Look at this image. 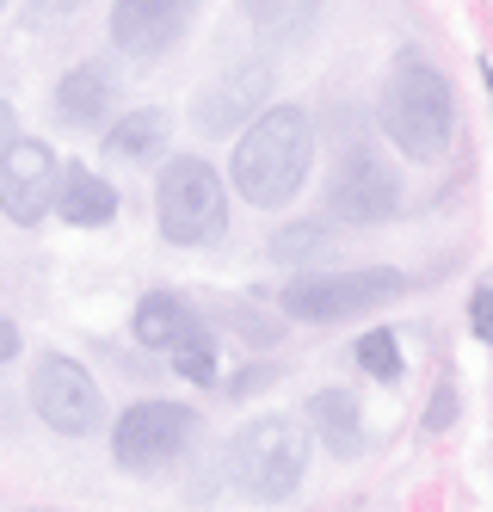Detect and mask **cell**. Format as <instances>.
Instances as JSON below:
<instances>
[{
  "label": "cell",
  "mask_w": 493,
  "mask_h": 512,
  "mask_svg": "<svg viewBox=\"0 0 493 512\" xmlns=\"http://www.w3.org/2000/svg\"><path fill=\"white\" fill-rule=\"evenodd\" d=\"M315 167V124L296 105H265V112L241 130L235 161H229V186L253 210H284L302 179Z\"/></svg>",
  "instance_id": "6da1fadb"
},
{
  "label": "cell",
  "mask_w": 493,
  "mask_h": 512,
  "mask_svg": "<svg viewBox=\"0 0 493 512\" xmlns=\"http://www.w3.org/2000/svg\"><path fill=\"white\" fill-rule=\"evenodd\" d=\"M376 118H383V136L407 161H438L450 149V130H457V105H450V87L432 62L420 56H395V68L383 75V93H376Z\"/></svg>",
  "instance_id": "7a4b0ae2"
},
{
  "label": "cell",
  "mask_w": 493,
  "mask_h": 512,
  "mask_svg": "<svg viewBox=\"0 0 493 512\" xmlns=\"http://www.w3.org/2000/svg\"><path fill=\"white\" fill-rule=\"evenodd\" d=\"M302 469H309V432L284 414H259L235 432L229 445V482L259 500V506H278L302 488Z\"/></svg>",
  "instance_id": "3957f363"
},
{
  "label": "cell",
  "mask_w": 493,
  "mask_h": 512,
  "mask_svg": "<svg viewBox=\"0 0 493 512\" xmlns=\"http://www.w3.org/2000/svg\"><path fill=\"white\" fill-rule=\"evenodd\" d=\"M155 223L173 247H210L229 229V192L222 173L198 155H173L155 179Z\"/></svg>",
  "instance_id": "277c9868"
},
{
  "label": "cell",
  "mask_w": 493,
  "mask_h": 512,
  "mask_svg": "<svg viewBox=\"0 0 493 512\" xmlns=\"http://www.w3.org/2000/svg\"><path fill=\"white\" fill-rule=\"evenodd\" d=\"M407 278L395 266H321L302 272L284 290V315L296 321H346V315H370L389 297H401Z\"/></svg>",
  "instance_id": "5b68a950"
},
{
  "label": "cell",
  "mask_w": 493,
  "mask_h": 512,
  "mask_svg": "<svg viewBox=\"0 0 493 512\" xmlns=\"http://www.w3.org/2000/svg\"><path fill=\"white\" fill-rule=\"evenodd\" d=\"M192 432H198V414L185 401H136L111 426V457L130 475H155L192 445Z\"/></svg>",
  "instance_id": "8992f818"
},
{
  "label": "cell",
  "mask_w": 493,
  "mask_h": 512,
  "mask_svg": "<svg viewBox=\"0 0 493 512\" xmlns=\"http://www.w3.org/2000/svg\"><path fill=\"white\" fill-rule=\"evenodd\" d=\"M401 210V173L370 155V149H346L339 155V167L327 173V216L333 223H389V216Z\"/></svg>",
  "instance_id": "52a82bcc"
},
{
  "label": "cell",
  "mask_w": 493,
  "mask_h": 512,
  "mask_svg": "<svg viewBox=\"0 0 493 512\" xmlns=\"http://www.w3.org/2000/svg\"><path fill=\"white\" fill-rule=\"evenodd\" d=\"M31 408L50 432L87 438L105 414V401H99V383L87 377V364H74L68 352H44L31 364Z\"/></svg>",
  "instance_id": "ba28073f"
},
{
  "label": "cell",
  "mask_w": 493,
  "mask_h": 512,
  "mask_svg": "<svg viewBox=\"0 0 493 512\" xmlns=\"http://www.w3.org/2000/svg\"><path fill=\"white\" fill-rule=\"evenodd\" d=\"M56 167L62 161L50 155V142H37V136H13V149L0 155V210H7L19 229H37L50 216Z\"/></svg>",
  "instance_id": "9c48e42d"
},
{
  "label": "cell",
  "mask_w": 493,
  "mask_h": 512,
  "mask_svg": "<svg viewBox=\"0 0 493 512\" xmlns=\"http://www.w3.org/2000/svg\"><path fill=\"white\" fill-rule=\"evenodd\" d=\"M204 0H111V44L124 56L148 62L185 38V25L198 19Z\"/></svg>",
  "instance_id": "30bf717a"
},
{
  "label": "cell",
  "mask_w": 493,
  "mask_h": 512,
  "mask_svg": "<svg viewBox=\"0 0 493 512\" xmlns=\"http://www.w3.org/2000/svg\"><path fill=\"white\" fill-rule=\"evenodd\" d=\"M265 93H272V68H265V62H235V68H222V75L198 93V124H204L210 136L235 130V124H247V118L265 112Z\"/></svg>",
  "instance_id": "8fae6325"
},
{
  "label": "cell",
  "mask_w": 493,
  "mask_h": 512,
  "mask_svg": "<svg viewBox=\"0 0 493 512\" xmlns=\"http://www.w3.org/2000/svg\"><path fill=\"white\" fill-rule=\"evenodd\" d=\"M56 216L74 229H105V223H118V192L105 186V179L81 161H62L56 167Z\"/></svg>",
  "instance_id": "7c38bea8"
},
{
  "label": "cell",
  "mask_w": 493,
  "mask_h": 512,
  "mask_svg": "<svg viewBox=\"0 0 493 512\" xmlns=\"http://www.w3.org/2000/svg\"><path fill=\"white\" fill-rule=\"evenodd\" d=\"M302 432H315L333 457H358L364 451V408L352 389H315L302 401Z\"/></svg>",
  "instance_id": "4fadbf2b"
},
{
  "label": "cell",
  "mask_w": 493,
  "mask_h": 512,
  "mask_svg": "<svg viewBox=\"0 0 493 512\" xmlns=\"http://www.w3.org/2000/svg\"><path fill=\"white\" fill-rule=\"evenodd\" d=\"M111 105H118V87H111V75L99 62H81L56 81V118L68 130H93L99 118H111Z\"/></svg>",
  "instance_id": "5bb4252c"
},
{
  "label": "cell",
  "mask_w": 493,
  "mask_h": 512,
  "mask_svg": "<svg viewBox=\"0 0 493 512\" xmlns=\"http://www.w3.org/2000/svg\"><path fill=\"white\" fill-rule=\"evenodd\" d=\"M198 327H204V315L185 297H173V290H148V297L136 303V315H130V334L148 352H173L185 334H198Z\"/></svg>",
  "instance_id": "9a60e30c"
},
{
  "label": "cell",
  "mask_w": 493,
  "mask_h": 512,
  "mask_svg": "<svg viewBox=\"0 0 493 512\" xmlns=\"http://www.w3.org/2000/svg\"><path fill=\"white\" fill-rule=\"evenodd\" d=\"M167 130L173 118L167 112H130V118H111L105 124V155H124V161H148V155H161L167 149Z\"/></svg>",
  "instance_id": "2e32d148"
},
{
  "label": "cell",
  "mask_w": 493,
  "mask_h": 512,
  "mask_svg": "<svg viewBox=\"0 0 493 512\" xmlns=\"http://www.w3.org/2000/svg\"><path fill=\"white\" fill-rule=\"evenodd\" d=\"M333 241L339 235L327 223H290L272 235V260L278 266H321V260H333Z\"/></svg>",
  "instance_id": "e0dca14e"
},
{
  "label": "cell",
  "mask_w": 493,
  "mask_h": 512,
  "mask_svg": "<svg viewBox=\"0 0 493 512\" xmlns=\"http://www.w3.org/2000/svg\"><path fill=\"white\" fill-rule=\"evenodd\" d=\"M173 371L185 377V383H198V389H210V383H222V352H216V334L210 327H198V334H185L173 352Z\"/></svg>",
  "instance_id": "ac0fdd59"
},
{
  "label": "cell",
  "mask_w": 493,
  "mask_h": 512,
  "mask_svg": "<svg viewBox=\"0 0 493 512\" xmlns=\"http://www.w3.org/2000/svg\"><path fill=\"white\" fill-rule=\"evenodd\" d=\"M222 327H229L241 346H278L284 340V315H272L265 303H229L222 309Z\"/></svg>",
  "instance_id": "d6986e66"
},
{
  "label": "cell",
  "mask_w": 493,
  "mask_h": 512,
  "mask_svg": "<svg viewBox=\"0 0 493 512\" xmlns=\"http://www.w3.org/2000/svg\"><path fill=\"white\" fill-rule=\"evenodd\" d=\"M358 364H364V377L370 383H401V340H395V327H370V334L358 340Z\"/></svg>",
  "instance_id": "ffe728a7"
},
{
  "label": "cell",
  "mask_w": 493,
  "mask_h": 512,
  "mask_svg": "<svg viewBox=\"0 0 493 512\" xmlns=\"http://www.w3.org/2000/svg\"><path fill=\"white\" fill-rule=\"evenodd\" d=\"M315 7H321V0H241V13H247L259 31H272V38H278V31L309 25V19H315Z\"/></svg>",
  "instance_id": "44dd1931"
},
{
  "label": "cell",
  "mask_w": 493,
  "mask_h": 512,
  "mask_svg": "<svg viewBox=\"0 0 493 512\" xmlns=\"http://www.w3.org/2000/svg\"><path fill=\"white\" fill-rule=\"evenodd\" d=\"M450 426H457V383L438 377V389L426 401V432H450Z\"/></svg>",
  "instance_id": "7402d4cb"
},
{
  "label": "cell",
  "mask_w": 493,
  "mask_h": 512,
  "mask_svg": "<svg viewBox=\"0 0 493 512\" xmlns=\"http://www.w3.org/2000/svg\"><path fill=\"white\" fill-rule=\"evenodd\" d=\"M469 334L493 340V284H475V297H469Z\"/></svg>",
  "instance_id": "603a6c76"
},
{
  "label": "cell",
  "mask_w": 493,
  "mask_h": 512,
  "mask_svg": "<svg viewBox=\"0 0 493 512\" xmlns=\"http://www.w3.org/2000/svg\"><path fill=\"white\" fill-rule=\"evenodd\" d=\"M13 358H19V321L0 315V364H13Z\"/></svg>",
  "instance_id": "cb8c5ba5"
},
{
  "label": "cell",
  "mask_w": 493,
  "mask_h": 512,
  "mask_svg": "<svg viewBox=\"0 0 493 512\" xmlns=\"http://www.w3.org/2000/svg\"><path fill=\"white\" fill-rule=\"evenodd\" d=\"M13 136H19V118H13V105H7V99H0V155H7V149H13Z\"/></svg>",
  "instance_id": "d4e9b609"
},
{
  "label": "cell",
  "mask_w": 493,
  "mask_h": 512,
  "mask_svg": "<svg viewBox=\"0 0 493 512\" xmlns=\"http://www.w3.org/2000/svg\"><path fill=\"white\" fill-rule=\"evenodd\" d=\"M0 7H7V0H0Z\"/></svg>",
  "instance_id": "484cf974"
}]
</instances>
